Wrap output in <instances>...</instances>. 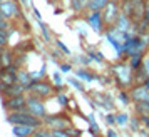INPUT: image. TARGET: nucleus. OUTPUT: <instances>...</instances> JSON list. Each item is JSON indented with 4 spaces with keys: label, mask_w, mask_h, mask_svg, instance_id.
I'll return each mask as SVG.
<instances>
[{
    "label": "nucleus",
    "mask_w": 149,
    "mask_h": 137,
    "mask_svg": "<svg viewBox=\"0 0 149 137\" xmlns=\"http://www.w3.org/2000/svg\"><path fill=\"white\" fill-rule=\"evenodd\" d=\"M50 130H52V136L54 137H70L65 129H50Z\"/></svg>",
    "instance_id": "nucleus-26"
},
{
    "label": "nucleus",
    "mask_w": 149,
    "mask_h": 137,
    "mask_svg": "<svg viewBox=\"0 0 149 137\" xmlns=\"http://www.w3.org/2000/svg\"><path fill=\"white\" fill-rule=\"evenodd\" d=\"M20 3H22V7H29V0H20Z\"/></svg>",
    "instance_id": "nucleus-40"
},
{
    "label": "nucleus",
    "mask_w": 149,
    "mask_h": 137,
    "mask_svg": "<svg viewBox=\"0 0 149 137\" xmlns=\"http://www.w3.org/2000/svg\"><path fill=\"white\" fill-rule=\"evenodd\" d=\"M129 124H131L132 130H139V124H141V119H139V117H137V119H136V117H132V119L129 120Z\"/></svg>",
    "instance_id": "nucleus-30"
},
{
    "label": "nucleus",
    "mask_w": 149,
    "mask_h": 137,
    "mask_svg": "<svg viewBox=\"0 0 149 137\" xmlns=\"http://www.w3.org/2000/svg\"><path fill=\"white\" fill-rule=\"evenodd\" d=\"M119 100H121L122 105H127L129 100H131V95H129V92H126L124 89L119 90Z\"/></svg>",
    "instance_id": "nucleus-24"
},
{
    "label": "nucleus",
    "mask_w": 149,
    "mask_h": 137,
    "mask_svg": "<svg viewBox=\"0 0 149 137\" xmlns=\"http://www.w3.org/2000/svg\"><path fill=\"white\" fill-rule=\"evenodd\" d=\"M134 112L137 117H149V100L134 102Z\"/></svg>",
    "instance_id": "nucleus-17"
},
{
    "label": "nucleus",
    "mask_w": 149,
    "mask_h": 137,
    "mask_svg": "<svg viewBox=\"0 0 149 137\" xmlns=\"http://www.w3.org/2000/svg\"><path fill=\"white\" fill-rule=\"evenodd\" d=\"M142 62H144V54H134L132 57H129V64H131L132 70L142 67Z\"/></svg>",
    "instance_id": "nucleus-19"
},
{
    "label": "nucleus",
    "mask_w": 149,
    "mask_h": 137,
    "mask_svg": "<svg viewBox=\"0 0 149 137\" xmlns=\"http://www.w3.org/2000/svg\"><path fill=\"white\" fill-rule=\"evenodd\" d=\"M0 45L2 47L8 45V30H5V28H0Z\"/></svg>",
    "instance_id": "nucleus-23"
},
{
    "label": "nucleus",
    "mask_w": 149,
    "mask_h": 137,
    "mask_svg": "<svg viewBox=\"0 0 149 137\" xmlns=\"http://www.w3.org/2000/svg\"><path fill=\"white\" fill-rule=\"evenodd\" d=\"M141 20L149 22V0H146V10H144V17H142Z\"/></svg>",
    "instance_id": "nucleus-34"
},
{
    "label": "nucleus",
    "mask_w": 149,
    "mask_h": 137,
    "mask_svg": "<svg viewBox=\"0 0 149 137\" xmlns=\"http://www.w3.org/2000/svg\"><path fill=\"white\" fill-rule=\"evenodd\" d=\"M57 99H59L61 105H67V97L64 95V94H59V95H57Z\"/></svg>",
    "instance_id": "nucleus-35"
},
{
    "label": "nucleus",
    "mask_w": 149,
    "mask_h": 137,
    "mask_svg": "<svg viewBox=\"0 0 149 137\" xmlns=\"http://www.w3.org/2000/svg\"><path fill=\"white\" fill-rule=\"evenodd\" d=\"M106 137H119V136H117V134H116V130L109 129L107 132H106Z\"/></svg>",
    "instance_id": "nucleus-38"
},
{
    "label": "nucleus",
    "mask_w": 149,
    "mask_h": 137,
    "mask_svg": "<svg viewBox=\"0 0 149 137\" xmlns=\"http://www.w3.org/2000/svg\"><path fill=\"white\" fill-rule=\"evenodd\" d=\"M144 10H146V0H134L132 3V20L139 22L144 17Z\"/></svg>",
    "instance_id": "nucleus-13"
},
{
    "label": "nucleus",
    "mask_w": 149,
    "mask_h": 137,
    "mask_svg": "<svg viewBox=\"0 0 149 137\" xmlns=\"http://www.w3.org/2000/svg\"><path fill=\"white\" fill-rule=\"evenodd\" d=\"M12 64H14V52L3 47L2 54H0V68H5Z\"/></svg>",
    "instance_id": "nucleus-15"
},
{
    "label": "nucleus",
    "mask_w": 149,
    "mask_h": 137,
    "mask_svg": "<svg viewBox=\"0 0 149 137\" xmlns=\"http://www.w3.org/2000/svg\"><path fill=\"white\" fill-rule=\"evenodd\" d=\"M39 27L42 28V35H44V40L47 42V44H50V42H52V39H50V32H49V27L47 25H45V24H44V22H39Z\"/></svg>",
    "instance_id": "nucleus-22"
},
{
    "label": "nucleus",
    "mask_w": 149,
    "mask_h": 137,
    "mask_svg": "<svg viewBox=\"0 0 149 137\" xmlns=\"http://www.w3.org/2000/svg\"><path fill=\"white\" fill-rule=\"evenodd\" d=\"M121 14V2L117 0H109V3L106 5V8L102 10V19H104V24L106 27H111L114 25L117 17Z\"/></svg>",
    "instance_id": "nucleus-4"
},
{
    "label": "nucleus",
    "mask_w": 149,
    "mask_h": 137,
    "mask_svg": "<svg viewBox=\"0 0 149 137\" xmlns=\"http://www.w3.org/2000/svg\"><path fill=\"white\" fill-rule=\"evenodd\" d=\"M3 109L7 112H19V110L27 109V97L17 95V97H5L3 99Z\"/></svg>",
    "instance_id": "nucleus-7"
},
{
    "label": "nucleus",
    "mask_w": 149,
    "mask_h": 137,
    "mask_svg": "<svg viewBox=\"0 0 149 137\" xmlns=\"http://www.w3.org/2000/svg\"><path fill=\"white\" fill-rule=\"evenodd\" d=\"M55 45H57V47L61 48V52H62V54L70 55V50H69V47H67V45H64V44H62L61 40H55Z\"/></svg>",
    "instance_id": "nucleus-28"
},
{
    "label": "nucleus",
    "mask_w": 149,
    "mask_h": 137,
    "mask_svg": "<svg viewBox=\"0 0 149 137\" xmlns=\"http://www.w3.org/2000/svg\"><path fill=\"white\" fill-rule=\"evenodd\" d=\"M86 24L94 30L95 34H102V30L106 27L104 19H102V12H89L86 15Z\"/></svg>",
    "instance_id": "nucleus-10"
},
{
    "label": "nucleus",
    "mask_w": 149,
    "mask_h": 137,
    "mask_svg": "<svg viewBox=\"0 0 149 137\" xmlns=\"http://www.w3.org/2000/svg\"><path fill=\"white\" fill-rule=\"evenodd\" d=\"M61 70H62V72H70V70H72V67H70L69 64H62V65H61Z\"/></svg>",
    "instance_id": "nucleus-36"
},
{
    "label": "nucleus",
    "mask_w": 149,
    "mask_h": 137,
    "mask_svg": "<svg viewBox=\"0 0 149 137\" xmlns=\"http://www.w3.org/2000/svg\"><path fill=\"white\" fill-rule=\"evenodd\" d=\"M129 95H131V100H132V102H144V100H149V87L146 84L132 85V87L129 89Z\"/></svg>",
    "instance_id": "nucleus-11"
},
{
    "label": "nucleus",
    "mask_w": 149,
    "mask_h": 137,
    "mask_svg": "<svg viewBox=\"0 0 149 137\" xmlns=\"http://www.w3.org/2000/svg\"><path fill=\"white\" fill-rule=\"evenodd\" d=\"M106 120H107V124H114L116 122V116H111V114H109V116L106 117Z\"/></svg>",
    "instance_id": "nucleus-39"
},
{
    "label": "nucleus",
    "mask_w": 149,
    "mask_h": 137,
    "mask_svg": "<svg viewBox=\"0 0 149 137\" xmlns=\"http://www.w3.org/2000/svg\"><path fill=\"white\" fill-rule=\"evenodd\" d=\"M2 2H3V0H0V5H2Z\"/></svg>",
    "instance_id": "nucleus-42"
},
{
    "label": "nucleus",
    "mask_w": 149,
    "mask_h": 137,
    "mask_svg": "<svg viewBox=\"0 0 149 137\" xmlns=\"http://www.w3.org/2000/svg\"><path fill=\"white\" fill-rule=\"evenodd\" d=\"M19 82L24 84L25 87H29L30 84L34 82V79H32V75H30L29 72H25V70H19Z\"/></svg>",
    "instance_id": "nucleus-21"
},
{
    "label": "nucleus",
    "mask_w": 149,
    "mask_h": 137,
    "mask_svg": "<svg viewBox=\"0 0 149 137\" xmlns=\"http://www.w3.org/2000/svg\"><path fill=\"white\" fill-rule=\"evenodd\" d=\"M55 90H57V89H55L52 84L47 82V80H42V79L34 80V82L27 87L29 94L39 97V99H42V100H44V99H49V97H52L55 94Z\"/></svg>",
    "instance_id": "nucleus-3"
},
{
    "label": "nucleus",
    "mask_w": 149,
    "mask_h": 137,
    "mask_svg": "<svg viewBox=\"0 0 149 137\" xmlns=\"http://www.w3.org/2000/svg\"><path fill=\"white\" fill-rule=\"evenodd\" d=\"M19 70L12 64L5 68H0V87H8V85H14L19 82Z\"/></svg>",
    "instance_id": "nucleus-6"
},
{
    "label": "nucleus",
    "mask_w": 149,
    "mask_h": 137,
    "mask_svg": "<svg viewBox=\"0 0 149 137\" xmlns=\"http://www.w3.org/2000/svg\"><path fill=\"white\" fill-rule=\"evenodd\" d=\"M44 125L49 129H67L72 125V120L67 116H45L44 117Z\"/></svg>",
    "instance_id": "nucleus-9"
},
{
    "label": "nucleus",
    "mask_w": 149,
    "mask_h": 137,
    "mask_svg": "<svg viewBox=\"0 0 149 137\" xmlns=\"http://www.w3.org/2000/svg\"><path fill=\"white\" fill-rule=\"evenodd\" d=\"M7 122L12 124V125H17V124H22V125H32L35 129H39L44 125V119L34 116L32 112L25 110H19V112H8L7 116Z\"/></svg>",
    "instance_id": "nucleus-2"
},
{
    "label": "nucleus",
    "mask_w": 149,
    "mask_h": 137,
    "mask_svg": "<svg viewBox=\"0 0 149 137\" xmlns=\"http://www.w3.org/2000/svg\"><path fill=\"white\" fill-rule=\"evenodd\" d=\"M10 22H12V20H8L5 15L0 14V28H5V30H8V28H10Z\"/></svg>",
    "instance_id": "nucleus-25"
},
{
    "label": "nucleus",
    "mask_w": 149,
    "mask_h": 137,
    "mask_svg": "<svg viewBox=\"0 0 149 137\" xmlns=\"http://www.w3.org/2000/svg\"><path fill=\"white\" fill-rule=\"evenodd\" d=\"M91 0H70V10L74 14H84L89 7Z\"/></svg>",
    "instance_id": "nucleus-16"
},
{
    "label": "nucleus",
    "mask_w": 149,
    "mask_h": 137,
    "mask_svg": "<svg viewBox=\"0 0 149 137\" xmlns=\"http://www.w3.org/2000/svg\"><path fill=\"white\" fill-rule=\"evenodd\" d=\"M0 14L5 15L8 20H17L22 17V10L17 0H3L0 5Z\"/></svg>",
    "instance_id": "nucleus-5"
},
{
    "label": "nucleus",
    "mask_w": 149,
    "mask_h": 137,
    "mask_svg": "<svg viewBox=\"0 0 149 137\" xmlns=\"http://www.w3.org/2000/svg\"><path fill=\"white\" fill-rule=\"evenodd\" d=\"M69 84H72V85H74L75 89L77 90H81V92H84V85H82L81 82H79V80H77V79H74V77H70V79H69Z\"/></svg>",
    "instance_id": "nucleus-27"
},
{
    "label": "nucleus",
    "mask_w": 149,
    "mask_h": 137,
    "mask_svg": "<svg viewBox=\"0 0 149 137\" xmlns=\"http://www.w3.org/2000/svg\"><path fill=\"white\" fill-rule=\"evenodd\" d=\"M2 50H3V47H2V45H0V54H2Z\"/></svg>",
    "instance_id": "nucleus-41"
},
{
    "label": "nucleus",
    "mask_w": 149,
    "mask_h": 137,
    "mask_svg": "<svg viewBox=\"0 0 149 137\" xmlns=\"http://www.w3.org/2000/svg\"><path fill=\"white\" fill-rule=\"evenodd\" d=\"M126 122H127V116H126V114H117V116H116V124L124 125Z\"/></svg>",
    "instance_id": "nucleus-29"
},
{
    "label": "nucleus",
    "mask_w": 149,
    "mask_h": 137,
    "mask_svg": "<svg viewBox=\"0 0 149 137\" xmlns=\"http://www.w3.org/2000/svg\"><path fill=\"white\" fill-rule=\"evenodd\" d=\"M89 122H91V125H92L94 134L97 136V134H99V127H97V124H95V120H94V117H92V116H89Z\"/></svg>",
    "instance_id": "nucleus-33"
},
{
    "label": "nucleus",
    "mask_w": 149,
    "mask_h": 137,
    "mask_svg": "<svg viewBox=\"0 0 149 137\" xmlns=\"http://www.w3.org/2000/svg\"><path fill=\"white\" fill-rule=\"evenodd\" d=\"M107 3H109V0H91L89 7H87V12H102Z\"/></svg>",
    "instance_id": "nucleus-18"
},
{
    "label": "nucleus",
    "mask_w": 149,
    "mask_h": 137,
    "mask_svg": "<svg viewBox=\"0 0 149 137\" xmlns=\"http://www.w3.org/2000/svg\"><path fill=\"white\" fill-rule=\"evenodd\" d=\"M12 127H14L12 130L17 137H30L35 130V127H32V125H22V124H17V125H12Z\"/></svg>",
    "instance_id": "nucleus-14"
},
{
    "label": "nucleus",
    "mask_w": 149,
    "mask_h": 137,
    "mask_svg": "<svg viewBox=\"0 0 149 137\" xmlns=\"http://www.w3.org/2000/svg\"><path fill=\"white\" fill-rule=\"evenodd\" d=\"M139 119H141V124H144L149 130V117H139Z\"/></svg>",
    "instance_id": "nucleus-37"
},
{
    "label": "nucleus",
    "mask_w": 149,
    "mask_h": 137,
    "mask_svg": "<svg viewBox=\"0 0 149 137\" xmlns=\"http://www.w3.org/2000/svg\"><path fill=\"white\" fill-rule=\"evenodd\" d=\"M27 110L32 112L34 116L40 117V119L47 116V110H45V105L42 102V99L32 95V94H27Z\"/></svg>",
    "instance_id": "nucleus-8"
},
{
    "label": "nucleus",
    "mask_w": 149,
    "mask_h": 137,
    "mask_svg": "<svg viewBox=\"0 0 149 137\" xmlns=\"http://www.w3.org/2000/svg\"><path fill=\"white\" fill-rule=\"evenodd\" d=\"M67 134L70 137H81V130H77V129H74V127H72V125H70V127H67Z\"/></svg>",
    "instance_id": "nucleus-31"
},
{
    "label": "nucleus",
    "mask_w": 149,
    "mask_h": 137,
    "mask_svg": "<svg viewBox=\"0 0 149 137\" xmlns=\"http://www.w3.org/2000/svg\"><path fill=\"white\" fill-rule=\"evenodd\" d=\"M75 75L79 77V79H82V80H86V82H92V80L97 79L94 74H91L89 70H84V68H77L75 70Z\"/></svg>",
    "instance_id": "nucleus-20"
},
{
    "label": "nucleus",
    "mask_w": 149,
    "mask_h": 137,
    "mask_svg": "<svg viewBox=\"0 0 149 137\" xmlns=\"http://www.w3.org/2000/svg\"><path fill=\"white\" fill-rule=\"evenodd\" d=\"M27 92V87L24 84L17 82L14 85H8V87H0V95L3 97H17V95H24Z\"/></svg>",
    "instance_id": "nucleus-12"
},
{
    "label": "nucleus",
    "mask_w": 149,
    "mask_h": 137,
    "mask_svg": "<svg viewBox=\"0 0 149 137\" xmlns=\"http://www.w3.org/2000/svg\"><path fill=\"white\" fill-rule=\"evenodd\" d=\"M54 82H55V85H57V87H59V89H62V79H61V74H59V72H55L54 75Z\"/></svg>",
    "instance_id": "nucleus-32"
},
{
    "label": "nucleus",
    "mask_w": 149,
    "mask_h": 137,
    "mask_svg": "<svg viewBox=\"0 0 149 137\" xmlns=\"http://www.w3.org/2000/svg\"><path fill=\"white\" fill-rule=\"evenodd\" d=\"M112 74L121 89H131L134 85V70L127 62H119L112 65Z\"/></svg>",
    "instance_id": "nucleus-1"
}]
</instances>
